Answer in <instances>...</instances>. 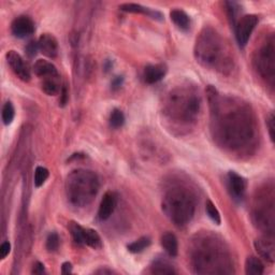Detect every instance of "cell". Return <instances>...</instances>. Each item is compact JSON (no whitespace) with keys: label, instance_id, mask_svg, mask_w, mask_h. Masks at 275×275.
Masks as SVG:
<instances>
[{"label":"cell","instance_id":"3957f363","mask_svg":"<svg viewBox=\"0 0 275 275\" xmlns=\"http://www.w3.org/2000/svg\"><path fill=\"white\" fill-rule=\"evenodd\" d=\"M190 262L198 274H224L233 272L229 249L217 235L210 232L195 236L190 244Z\"/></svg>","mask_w":275,"mask_h":275},{"label":"cell","instance_id":"4316f807","mask_svg":"<svg viewBox=\"0 0 275 275\" xmlns=\"http://www.w3.org/2000/svg\"><path fill=\"white\" fill-rule=\"evenodd\" d=\"M14 116H15V110H14L13 104H12L11 101L6 102L3 106V112H2L4 124L7 126L10 125L12 122H13Z\"/></svg>","mask_w":275,"mask_h":275},{"label":"cell","instance_id":"8d00e7d4","mask_svg":"<svg viewBox=\"0 0 275 275\" xmlns=\"http://www.w3.org/2000/svg\"><path fill=\"white\" fill-rule=\"evenodd\" d=\"M123 82H124L123 77H117V78H115V79L113 80V82H112V87H113V88H119V87L122 86Z\"/></svg>","mask_w":275,"mask_h":275},{"label":"cell","instance_id":"74e56055","mask_svg":"<svg viewBox=\"0 0 275 275\" xmlns=\"http://www.w3.org/2000/svg\"><path fill=\"white\" fill-rule=\"evenodd\" d=\"M96 273H99V274H104V273H113L112 271H109V270H98V271H96Z\"/></svg>","mask_w":275,"mask_h":275},{"label":"cell","instance_id":"4fadbf2b","mask_svg":"<svg viewBox=\"0 0 275 275\" xmlns=\"http://www.w3.org/2000/svg\"><path fill=\"white\" fill-rule=\"evenodd\" d=\"M11 31L16 38H27L34 32V23L29 16L21 15L12 22Z\"/></svg>","mask_w":275,"mask_h":275},{"label":"cell","instance_id":"7402d4cb","mask_svg":"<svg viewBox=\"0 0 275 275\" xmlns=\"http://www.w3.org/2000/svg\"><path fill=\"white\" fill-rule=\"evenodd\" d=\"M41 88L43 93H45L47 96H56L62 91L63 87L61 84V78H50L42 80L41 82Z\"/></svg>","mask_w":275,"mask_h":275},{"label":"cell","instance_id":"5bb4252c","mask_svg":"<svg viewBox=\"0 0 275 275\" xmlns=\"http://www.w3.org/2000/svg\"><path fill=\"white\" fill-rule=\"evenodd\" d=\"M118 197L114 191H106L104 194L98 210V217L100 221H106L111 217V215L116 209Z\"/></svg>","mask_w":275,"mask_h":275},{"label":"cell","instance_id":"4dcf8cb0","mask_svg":"<svg viewBox=\"0 0 275 275\" xmlns=\"http://www.w3.org/2000/svg\"><path fill=\"white\" fill-rule=\"evenodd\" d=\"M225 5L227 6V11H228V16H229L231 23L234 25L235 22H236V15H237L239 12H240V6H239V4L232 3V2L226 3Z\"/></svg>","mask_w":275,"mask_h":275},{"label":"cell","instance_id":"cb8c5ba5","mask_svg":"<svg viewBox=\"0 0 275 275\" xmlns=\"http://www.w3.org/2000/svg\"><path fill=\"white\" fill-rule=\"evenodd\" d=\"M151 272L153 274H175L176 273L173 266L169 261H167L164 259L154 260L151 266Z\"/></svg>","mask_w":275,"mask_h":275},{"label":"cell","instance_id":"277c9868","mask_svg":"<svg viewBox=\"0 0 275 275\" xmlns=\"http://www.w3.org/2000/svg\"><path fill=\"white\" fill-rule=\"evenodd\" d=\"M195 56L205 68L228 74L234 67L232 51L222 35L212 27H205L196 40Z\"/></svg>","mask_w":275,"mask_h":275},{"label":"cell","instance_id":"8fae6325","mask_svg":"<svg viewBox=\"0 0 275 275\" xmlns=\"http://www.w3.org/2000/svg\"><path fill=\"white\" fill-rule=\"evenodd\" d=\"M6 59L9 67L20 80L24 82H29L31 79V74L28 66L24 62L23 57L15 51H9L6 54Z\"/></svg>","mask_w":275,"mask_h":275},{"label":"cell","instance_id":"484cf974","mask_svg":"<svg viewBox=\"0 0 275 275\" xmlns=\"http://www.w3.org/2000/svg\"><path fill=\"white\" fill-rule=\"evenodd\" d=\"M50 176V172L49 170H47L46 168H44V167H37L35 168V171H34V177H33V183H34V186L35 187H41L45 181L49 178Z\"/></svg>","mask_w":275,"mask_h":275},{"label":"cell","instance_id":"f546056e","mask_svg":"<svg viewBox=\"0 0 275 275\" xmlns=\"http://www.w3.org/2000/svg\"><path fill=\"white\" fill-rule=\"evenodd\" d=\"M59 243H61V240H59V236L56 232H52L49 235H47L46 239V249L49 250L50 253L56 252L59 247Z\"/></svg>","mask_w":275,"mask_h":275},{"label":"cell","instance_id":"7a4b0ae2","mask_svg":"<svg viewBox=\"0 0 275 275\" xmlns=\"http://www.w3.org/2000/svg\"><path fill=\"white\" fill-rule=\"evenodd\" d=\"M201 105L199 89L187 83L177 85L166 94L162 101V115L170 127L183 133L197 123Z\"/></svg>","mask_w":275,"mask_h":275},{"label":"cell","instance_id":"9a60e30c","mask_svg":"<svg viewBox=\"0 0 275 275\" xmlns=\"http://www.w3.org/2000/svg\"><path fill=\"white\" fill-rule=\"evenodd\" d=\"M39 51L46 57L55 58L58 54V41L51 33H43L38 40Z\"/></svg>","mask_w":275,"mask_h":275},{"label":"cell","instance_id":"e575fe53","mask_svg":"<svg viewBox=\"0 0 275 275\" xmlns=\"http://www.w3.org/2000/svg\"><path fill=\"white\" fill-rule=\"evenodd\" d=\"M268 127H269V134L272 141H274V114L271 113L268 119Z\"/></svg>","mask_w":275,"mask_h":275},{"label":"cell","instance_id":"d4e9b609","mask_svg":"<svg viewBox=\"0 0 275 275\" xmlns=\"http://www.w3.org/2000/svg\"><path fill=\"white\" fill-rule=\"evenodd\" d=\"M150 245H151V239L148 236H142L138 239L137 241L128 244L127 248L130 253L138 254V253H142L143 250L146 249Z\"/></svg>","mask_w":275,"mask_h":275},{"label":"cell","instance_id":"e0dca14e","mask_svg":"<svg viewBox=\"0 0 275 275\" xmlns=\"http://www.w3.org/2000/svg\"><path fill=\"white\" fill-rule=\"evenodd\" d=\"M167 75V67L162 64L156 65H149L145 67L144 72H143V78L148 84H155L161 81Z\"/></svg>","mask_w":275,"mask_h":275},{"label":"cell","instance_id":"f1b7e54d","mask_svg":"<svg viewBox=\"0 0 275 275\" xmlns=\"http://www.w3.org/2000/svg\"><path fill=\"white\" fill-rule=\"evenodd\" d=\"M110 126L113 128H121L125 124V115L119 109H114L110 115Z\"/></svg>","mask_w":275,"mask_h":275},{"label":"cell","instance_id":"ba28073f","mask_svg":"<svg viewBox=\"0 0 275 275\" xmlns=\"http://www.w3.org/2000/svg\"><path fill=\"white\" fill-rule=\"evenodd\" d=\"M254 65L258 75L273 87L275 76V46L273 34H269L255 52Z\"/></svg>","mask_w":275,"mask_h":275},{"label":"cell","instance_id":"8992f818","mask_svg":"<svg viewBox=\"0 0 275 275\" xmlns=\"http://www.w3.org/2000/svg\"><path fill=\"white\" fill-rule=\"evenodd\" d=\"M65 188L68 202L71 206L85 208L97 196L100 183L95 172L86 169H77L68 174Z\"/></svg>","mask_w":275,"mask_h":275},{"label":"cell","instance_id":"d6a6232c","mask_svg":"<svg viewBox=\"0 0 275 275\" xmlns=\"http://www.w3.org/2000/svg\"><path fill=\"white\" fill-rule=\"evenodd\" d=\"M11 252V244L10 242L6 241L2 244V246H0V258L2 259H5Z\"/></svg>","mask_w":275,"mask_h":275},{"label":"cell","instance_id":"1f68e13d","mask_svg":"<svg viewBox=\"0 0 275 275\" xmlns=\"http://www.w3.org/2000/svg\"><path fill=\"white\" fill-rule=\"evenodd\" d=\"M39 51V46H38V42L35 41H30L27 46H26V53L28 54L29 57H33L37 54V52Z\"/></svg>","mask_w":275,"mask_h":275},{"label":"cell","instance_id":"9c48e42d","mask_svg":"<svg viewBox=\"0 0 275 275\" xmlns=\"http://www.w3.org/2000/svg\"><path fill=\"white\" fill-rule=\"evenodd\" d=\"M68 229L71 235H72L74 241L78 245H87L94 249H99L102 247L101 237L96 230L84 228V227H82L76 222H70Z\"/></svg>","mask_w":275,"mask_h":275},{"label":"cell","instance_id":"d590c367","mask_svg":"<svg viewBox=\"0 0 275 275\" xmlns=\"http://www.w3.org/2000/svg\"><path fill=\"white\" fill-rule=\"evenodd\" d=\"M72 272V265L70 262H64L62 265V273L63 274H69Z\"/></svg>","mask_w":275,"mask_h":275},{"label":"cell","instance_id":"52a82bcc","mask_svg":"<svg viewBox=\"0 0 275 275\" xmlns=\"http://www.w3.org/2000/svg\"><path fill=\"white\" fill-rule=\"evenodd\" d=\"M254 223L269 235L274 232V191L273 186L262 188L257 193L253 206Z\"/></svg>","mask_w":275,"mask_h":275},{"label":"cell","instance_id":"5b68a950","mask_svg":"<svg viewBox=\"0 0 275 275\" xmlns=\"http://www.w3.org/2000/svg\"><path fill=\"white\" fill-rule=\"evenodd\" d=\"M161 207L166 216L176 227H185L195 216L197 196L186 184L173 182L164 190Z\"/></svg>","mask_w":275,"mask_h":275},{"label":"cell","instance_id":"ac0fdd59","mask_svg":"<svg viewBox=\"0 0 275 275\" xmlns=\"http://www.w3.org/2000/svg\"><path fill=\"white\" fill-rule=\"evenodd\" d=\"M255 247L257 252L264 257L266 260L270 261L271 264L274 262L275 256V247L272 239L269 237H261L255 241Z\"/></svg>","mask_w":275,"mask_h":275},{"label":"cell","instance_id":"836d02e7","mask_svg":"<svg viewBox=\"0 0 275 275\" xmlns=\"http://www.w3.org/2000/svg\"><path fill=\"white\" fill-rule=\"evenodd\" d=\"M45 272V268H44V265L43 264H41V262H39V261H37V262H35V264L33 265V267H32V271H31V273L32 274H43Z\"/></svg>","mask_w":275,"mask_h":275},{"label":"cell","instance_id":"2e32d148","mask_svg":"<svg viewBox=\"0 0 275 275\" xmlns=\"http://www.w3.org/2000/svg\"><path fill=\"white\" fill-rule=\"evenodd\" d=\"M34 75L39 77L41 80L56 78L59 77L57 68L52 63L44 61V59H39L33 65Z\"/></svg>","mask_w":275,"mask_h":275},{"label":"cell","instance_id":"44dd1931","mask_svg":"<svg viewBox=\"0 0 275 275\" xmlns=\"http://www.w3.org/2000/svg\"><path fill=\"white\" fill-rule=\"evenodd\" d=\"M170 19L175 24V26L181 30H188L190 27V19L186 12L180 9H174L170 12Z\"/></svg>","mask_w":275,"mask_h":275},{"label":"cell","instance_id":"6da1fadb","mask_svg":"<svg viewBox=\"0 0 275 275\" xmlns=\"http://www.w3.org/2000/svg\"><path fill=\"white\" fill-rule=\"evenodd\" d=\"M211 133L217 145L237 155L249 154L256 146L258 126L250 105L236 97L221 95L209 87Z\"/></svg>","mask_w":275,"mask_h":275},{"label":"cell","instance_id":"83f0119b","mask_svg":"<svg viewBox=\"0 0 275 275\" xmlns=\"http://www.w3.org/2000/svg\"><path fill=\"white\" fill-rule=\"evenodd\" d=\"M206 211L208 216L212 219L213 223H215L216 225H221L222 223V218H221V213L217 210V208L215 207L214 203L211 200L207 201V205H206Z\"/></svg>","mask_w":275,"mask_h":275},{"label":"cell","instance_id":"ffe728a7","mask_svg":"<svg viewBox=\"0 0 275 275\" xmlns=\"http://www.w3.org/2000/svg\"><path fill=\"white\" fill-rule=\"evenodd\" d=\"M161 246L163 247L164 252L170 257H176L178 253V243L176 236L171 233L167 232L161 236Z\"/></svg>","mask_w":275,"mask_h":275},{"label":"cell","instance_id":"7c38bea8","mask_svg":"<svg viewBox=\"0 0 275 275\" xmlns=\"http://www.w3.org/2000/svg\"><path fill=\"white\" fill-rule=\"evenodd\" d=\"M246 180L234 171H229L227 174V188L232 199L236 202H242L246 193Z\"/></svg>","mask_w":275,"mask_h":275},{"label":"cell","instance_id":"30bf717a","mask_svg":"<svg viewBox=\"0 0 275 275\" xmlns=\"http://www.w3.org/2000/svg\"><path fill=\"white\" fill-rule=\"evenodd\" d=\"M258 24V16L254 14H248L242 16L234 24L235 39L240 47H245L248 43V40L252 35L254 29Z\"/></svg>","mask_w":275,"mask_h":275},{"label":"cell","instance_id":"603a6c76","mask_svg":"<svg viewBox=\"0 0 275 275\" xmlns=\"http://www.w3.org/2000/svg\"><path fill=\"white\" fill-rule=\"evenodd\" d=\"M265 272V266L262 261L255 256H249L245 262V273L247 275H261Z\"/></svg>","mask_w":275,"mask_h":275},{"label":"cell","instance_id":"d6986e66","mask_svg":"<svg viewBox=\"0 0 275 275\" xmlns=\"http://www.w3.org/2000/svg\"><path fill=\"white\" fill-rule=\"evenodd\" d=\"M119 9L125 12H129V13H139V14H145L153 19L156 20H162V15L157 11H152L149 8L143 7L141 5L137 4H124L119 6Z\"/></svg>","mask_w":275,"mask_h":275}]
</instances>
